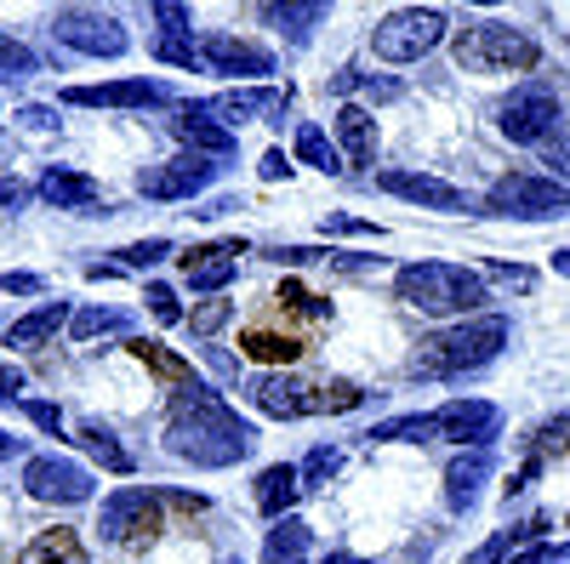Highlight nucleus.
<instances>
[{
	"label": "nucleus",
	"mask_w": 570,
	"mask_h": 564,
	"mask_svg": "<svg viewBox=\"0 0 570 564\" xmlns=\"http://www.w3.org/2000/svg\"><path fill=\"white\" fill-rule=\"evenodd\" d=\"M297 496H303V479H297L292 462L263 467V479H257V513H268V520H285V507H292Z\"/></svg>",
	"instance_id": "obj_22"
},
{
	"label": "nucleus",
	"mask_w": 570,
	"mask_h": 564,
	"mask_svg": "<svg viewBox=\"0 0 570 564\" xmlns=\"http://www.w3.org/2000/svg\"><path fill=\"white\" fill-rule=\"evenodd\" d=\"M440 40H445V12H434V7H400V12H389L383 23L371 29V52L383 63H416V58L434 52Z\"/></svg>",
	"instance_id": "obj_6"
},
{
	"label": "nucleus",
	"mask_w": 570,
	"mask_h": 564,
	"mask_svg": "<svg viewBox=\"0 0 570 564\" xmlns=\"http://www.w3.org/2000/svg\"><path fill=\"white\" fill-rule=\"evenodd\" d=\"M23 416L35 422L40 434H63V410H58L52 399H23Z\"/></svg>",
	"instance_id": "obj_39"
},
{
	"label": "nucleus",
	"mask_w": 570,
	"mask_h": 564,
	"mask_svg": "<svg viewBox=\"0 0 570 564\" xmlns=\"http://www.w3.org/2000/svg\"><path fill=\"white\" fill-rule=\"evenodd\" d=\"M23 564H86V547H80V536L75 531H40L35 542H29V553H23Z\"/></svg>",
	"instance_id": "obj_28"
},
{
	"label": "nucleus",
	"mask_w": 570,
	"mask_h": 564,
	"mask_svg": "<svg viewBox=\"0 0 570 564\" xmlns=\"http://www.w3.org/2000/svg\"><path fill=\"white\" fill-rule=\"evenodd\" d=\"M131 268H149V263H160V257H171V240H142V246H126L120 251Z\"/></svg>",
	"instance_id": "obj_43"
},
{
	"label": "nucleus",
	"mask_w": 570,
	"mask_h": 564,
	"mask_svg": "<svg viewBox=\"0 0 570 564\" xmlns=\"http://www.w3.org/2000/svg\"><path fill=\"white\" fill-rule=\"evenodd\" d=\"M303 553H308V525L303 520H274V531H268V542H263V564H303Z\"/></svg>",
	"instance_id": "obj_27"
},
{
	"label": "nucleus",
	"mask_w": 570,
	"mask_h": 564,
	"mask_svg": "<svg viewBox=\"0 0 570 564\" xmlns=\"http://www.w3.org/2000/svg\"><path fill=\"white\" fill-rule=\"evenodd\" d=\"M263 18H268V23H279L292 40H308V29H314V23H325V7H263Z\"/></svg>",
	"instance_id": "obj_32"
},
{
	"label": "nucleus",
	"mask_w": 570,
	"mask_h": 564,
	"mask_svg": "<svg viewBox=\"0 0 570 564\" xmlns=\"http://www.w3.org/2000/svg\"><path fill=\"white\" fill-rule=\"evenodd\" d=\"M171 131H177L195 155H206V160H228V155H234V131H228L223 120H212L206 103H183L177 120H171Z\"/></svg>",
	"instance_id": "obj_18"
},
{
	"label": "nucleus",
	"mask_w": 570,
	"mask_h": 564,
	"mask_svg": "<svg viewBox=\"0 0 570 564\" xmlns=\"http://www.w3.org/2000/svg\"><path fill=\"white\" fill-rule=\"evenodd\" d=\"M257 428L240 422L228 399H217L212 388H188L171 405V428H166V451L195 462V467H234L240 456H252Z\"/></svg>",
	"instance_id": "obj_1"
},
{
	"label": "nucleus",
	"mask_w": 570,
	"mask_h": 564,
	"mask_svg": "<svg viewBox=\"0 0 570 564\" xmlns=\"http://www.w3.org/2000/svg\"><path fill=\"white\" fill-rule=\"evenodd\" d=\"M257 410L263 416H343V410H360L365 405V388L360 383H303V376H263V383L252 388Z\"/></svg>",
	"instance_id": "obj_4"
},
{
	"label": "nucleus",
	"mask_w": 570,
	"mask_h": 564,
	"mask_svg": "<svg viewBox=\"0 0 570 564\" xmlns=\"http://www.w3.org/2000/svg\"><path fill=\"white\" fill-rule=\"evenodd\" d=\"M491 217H519V222H542V217H564L570 211V188L553 177H531V171H513L502 177L491 195H485Z\"/></svg>",
	"instance_id": "obj_7"
},
{
	"label": "nucleus",
	"mask_w": 570,
	"mask_h": 564,
	"mask_svg": "<svg viewBox=\"0 0 570 564\" xmlns=\"http://www.w3.org/2000/svg\"><path fill=\"white\" fill-rule=\"evenodd\" d=\"M200 63H206L212 75H246V80L274 75V58L263 52V46H252V40H234V34H223V29L200 40Z\"/></svg>",
	"instance_id": "obj_16"
},
{
	"label": "nucleus",
	"mask_w": 570,
	"mask_h": 564,
	"mask_svg": "<svg viewBox=\"0 0 570 564\" xmlns=\"http://www.w3.org/2000/svg\"><path fill=\"white\" fill-rule=\"evenodd\" d=\"M376 188L394 200H411V206H428V211H468V195L440 177H428V171H383L376 177Z\"/></svg>",
	"instance_id": "obj_15"
},
{
	"label": "nucleus",
	"mask_w": 570,
	"mask_h": 564,
	"mask_svg": "<svg viewBox=\"0 0 570 564\" xmlns=\"http://www.w3.org/2000/svg\"><path fill=\"white\" fill-rule=\"evenodd\" d=\"M297 160L303 166H320V171H343L337 166V149H331V137L320 126H297Z\"/></svg>",
	"instance_id": "obj_31"
},
{
	"label": "nucleus",
	"mask_w": 570,
	"mask_h": 564,
	"mask_svg": "<svg viewBox=\"0 0 570 564\" xmlns=\"http://www.w3.org/2000/svg\"><path fill=\"white\" fill-rule=\"evenodd\" d=\"M279 303L292 308V314H314V319H325V303H320V297H308L303 286H285V291H279Z\"/></svg>",
	"instance_id": "obj_45"
},
{
	"label": "nucleus",
	"mask_w": 570,
	"mask_h": 564,
	"mask_svg": "<svg viewBox=\"0 0 570 564\" xmlns=\"http://www.w3.org/2000/svg\"><path fill=\"white\" fill-rule=\"evenodd\" d=\"M240 257H246V246L240 240H223V246H195V251H183L177 263H183V279L195 291H223L234 274H240Z\"/></svg>",
	"instance_id": "obj_17"
},
{
	"label": "nucleus",
	"mask_w": 570,
	"mask_h": 564,
	"mask_svg": "<svg viewBox=\"0 0 570 564\" xmlns=\"http://www.w3.org/2000/svg\"><path fill=\"white\" fill-rule=\"evenodd\" d=\"M23 75H35V52L0 34V80H23Z\"/></svg>",
	"instance_id": "obj_37"
},
{
	"label": "nucleus",
	"mask_w": 570,
	"mask_h": 564,
	"mask_svg": "<svg viewBox=\"0 0 570 564\" xmlns=\"http://www.w3.org/2000/svg\"><path fill=\"white\" fill-rule=\"evenodd\" d=\"M80 445H86L91 456H98V462L109 467V474H131V451H120V445H115V434L104 428V422H80Z\"/></svg>",
	"instance_id": "obj_29"
},
{
	"label": "nucleus",
	"mask_w": 570,
	"mask_h": 564,
	"mask_svg": "<svg viewBox=\"0 0 570 564\" xmlns=\"http://www.w3.org/2000/svg\"><path fill=\"white\" fill-rule=\"evenodd\" d=\"M63 319H69V308H63V303H40L35 314H23L18 325H7V348L29 354V348H40V343H52Z\"/></svg>",
	"instance_id": "obj_23"
},
{
	"label": "nucleus",
	"mask_w": 570,
	"mask_h": 564,
	"mask_svg": "<svg viewBox=\"0 0 570 564\" xmlns=\"http://www.w3.org/2000/svg\"><path fill=\"white\" fill-rule=\"evenodd\" d=\"M23 491L35 502H91V474L69 456H29Z\"/></svg>",
	"instance_id": "obj_13"
},
{
	"label": "nucleus",
	"mask_w": 570,
	"mask_h": 564,
	"mask_svg": "<svg viewBox=\"0 0 570 564\" xmlns=\"http://www.w3.org/2000/svg\"><path fill=\"white\" fill-rule=\"evenodd\" d=\"M553 126H559V98L548 86H519L497 109V131L513 137V144H548Z\"/></svg>",
	"instance_id": "obj_9"
},
{
	"label": "nucleus",
	"mask_w": 570,
	"mask_h": 564,
	"mask_svg": "<svg viewBox=\"0 0 570 564\" xmlns=\"http://www.w3.org/2000/svg\"><path fill=\"white\" fill-rule=\"evenodd\" d=\"M548 451H570V416H553L537 428V456H548Z\"/></svg>",
	"instance_id": "obj_40"
},
{
	"label": "nucleus",
	"mask_w": 570,
	"mask_h": 564,
	"mask_svg": "<svg viewBox=\"0 0 570 564\" xmlns=\"http://www.w3.org/2000/svg\"><path fill=\"white\" fill-rule=\"evenodd\" d=\"M18 120H23V126H35V131H46V126H58V120H52V109H23Z\"/></svg>",
	"instance_id": "obj_52"
},
{
	"label": "nucleus",
	"mask_w": 570,
	"mask_h": 564,
	"mask_svg": "<svg viewBox=\"0 0 570 564\" xmlns=\"http://www.w3.org/2000/svg\"><path fill=\"white\" fill-rule=\"evenodd\" d=\"M160 496H149V491H137V485H126V491H115L109 502H104V536L109 542H120V547H149L155 536H160Z\"/></svg>",
	"instance_id": "obj_8"
},
{
	"label": "nucleus",
	"mask_w": 570,
	"mask_h": 564,
	"mask_svg": "<svg viewBox=\"0 0 570 564\" xmlns=\"http://www.w3.org/2000/svg\"><path fill=\"white\" fill-rule=\"evenodd\" d=\"M502 564H564V553L559 547H542V542H531L519 558H502Z\"/></svg>",
	"instance_id": "obj_48"
},
{
	"label": "nucleus",
	"mask_w": 570,
	"mask_h": 564,
	"mask_svg": "<svg viewBox=\"0 0 570 564\" xmlns=\"http://www.w3.org/2000/svg\"><path fill=\"white\" fill-rule=\"evenodd\" d=\"M365 439H371V445H376V439H416V445H422V439H434V422H428V416H394V422H376Z\"/></svg>",
	"instance_id": "obj_35"
},
{
	"label": "nucleus",
	"mask_w": 570,
	"mask_h": 564,
	"mask_svg": "<svg viewBox=\"0 0 570 564\" xmlns=\"http://www.w3.org/2000/svg\"><path fill=\"white\" fill-rule=\"evenodd\" d=\"M0 291H18V297H35V291H40V274H12V268H7V274H0Z\"/></svg>",
	"instance_id": "obj_49"
},
{
	"label": "nucleus",
	"mask_w": 570,
	"mask_h": 564,
	"mask_svg": "<svg viewBox=\"0 0 570 564\" xmlns=\"http://www.w3.org/2000/svg\"><path fill=\"white\" fill-rule=\"evenodd\" d=\"M394 297L416 314H473L485 303V279L456 263H411L394 274Z\"/></svg>",
	"instance_id": "obj_3"
},
{
	"label": "nucleus",
	"mask_w": 570,
	"mask_h": 564,
	"mask_svg": "<svg viewBox=\"0 0 570 564\" xmlns=\"http://www.w3.org/2000/svg\"><path fill=\"white\" fill-rule=\"evenodd\" d=\"M513 337V325L502 314H485V319H462L451 325V332H434V337H422L416 348V370L422 376H462V370H480L491 365Z\"/></svg>",
	"instance_id": "obj_2"
},
{
	"label": "nucleus",
	"mask_w": 570,
	"mask_h": 564,
	"mask_svg": "<svg viewBox=\"0 0 570 564\" xmlns=\"http://www.w3.org/2000/svg\"><path fill=\"white\" fill-rule=\"evenodd\" d=\"M337 467H343V451L337 445H314L308 462L297 467V479H303V491H314V485H325L331 474H337Z\"/></svg>",
	"instance_id": "obj_34"
},
{
	"label": "nucleus",
	"mask_w": 570,
	"mask_h": 564,
	"mask_svg": "<svg viewBox=\"0 0 570 564\" xmlns=\"http://www.w3.org/2000/svg\"><path fill=\"white\" fill-rule=\"evenodd\" d=\"M456 63L473 75H531L542 63V46L525 29L508 23H473L456 34Z\"/></svg>",
	"instance_id": "obj_5"
},
{
	"label": "nucleus",
	"mask_w": 570,
	"mask_h": 564,
	"mask_svg": "<svg viewBox=\"0 0 570 564\" xmlns=\"http://www.w3.org/2000/svg\"><path fill=\"white\" fill-rule=\"evenodd\" d=\"M155 52H160L166 63H177V69H200V46H188V40H160Z\"/></svg>",
	"instance_id": "obj_42"
},
{
	"label": "nucleus",
	"mask_w": 570,
	"mask_h": 564,
	"mask_svg": "<svg viewBox=\"0 0 570 564\" xmlns=\"http://www.w3.org/2000/svg\"><path fill=\"white\" fill-rule=\"evenodd\" d=\"M485 479H491V451H462L445 467V502H451V513H468L473 502H480Z\"/></svg>",
	"instance_id": "obj_20"
},
{
	"label": "nucleus",
	"mask_w": 570,
	"mask_h": 564,
	"mask_svg": "<svg viewBox=\"0 0 570 564\" xmlns=\"http://www.w3.org/2000/svg\"><path fill=\"white\" fill-rule=\"evenodd\" d=\"M553 268H559V274H570V251H553Z\"/></svg>",
	"instance_id": "obj_55"
},
{
	"label": "nucleus",
	"mask_w": 570,
	"mask_h": 564,
	"mask_svg": "<svg viewBox=\"0 0 570 564\" xmlns=\"http://www.w3.org/2000/svg\"><path fill=\"white\" fill-rule=\"evenodd\" d=\"M337 137H343V149H348V166H371L376 160V120L360 103L337 109Z\"/></svg>",
	"instance_id": "obj_26"
},
{
	"label": "nucleus",
	"mask_w": 570,
	"mask_h": 564,
	"mask_svg": "<svg viewBox=\"0 0 570 564\" xmlns=\"http://www.w3.org/2000/svg\"><path fill=\"white\" fill-rule=\"evenodd\" d=\"M40 200H46V206H58V211H91V206H98V200H104V188H98V182H91L86 171H69V166H52V171H46V177H40Z\"/></svg>",
	"instance_id": "obj_19"
},
{
	"label": "nucleus",
	"mask_w": 570,
	"mask_h": 564,
	"mask_svg": "<svg viewBox=\"0 0 570 564\" xmlns=\"http://www.w3.org/2000/svg\"><path fill=\"white\" fill-rule=\"evenodd\" d=\"M142 365H149L155 376H160V383L166 388H200V376H195V365H188L183 354H171L166 343H149V337H137V343H126Z\"/></svg>",
	"instance_id": "obj_24"
},
{
	"label": "nucleus",
	"mask_w": 570,
	"mask_h": 564,
	"mask_svg": "<svg viewBox=\"0 0 570 564\" xmlns=\"http://www.w3.org/2000/svg\"><path fill=\"white\" fill-rule=\"evenodd\" d=\"M12 451H18V439H12V434H0V462H7Z\"/></svg>",
	"instance_id": "obj_54"
},
{
	"label": "nucleus",
	"mask_w": 570,
	"mask_h": 564,
	"mask_svg": "<svg viewBox=\"0 0 570 564\" xmlns=\"http://www.w3.org/2000/svg\"><path fill=\"white\" fill-rule=\"evenodd\" d=\"M217 160H206V155H177V160H166V166H149L137 177V188L149 200H195V195H206V188L217 182Z\"/></svg>",
	"instance_id": "obj_11"
},
{
	"label": "nucleus",
	"mask_w": 570,
	"mask_h": 564,
	"mask_svg": "<svg viewBox=\"0 0 570 564\" xmlns=\"http://www.w3.org/2000/svg\"><path fill=\"white\" fill-rule=\"evenodd\" d=\"M69 109H155L166 103L160 80H109V86H69L63 91Z\"/></svg>",
	"instance_id": "obj_14"
},
{
	"label": "nucleus",
	"mask_w": 570,
	"mask_h": 564,
	"mask_svg": "<svg viewBox=\"0 0 570 564\" xmlns=\"http://www.w3.org/2000/svg\"><path fill=\"white\" fill-rule=\"evenodd\" d=\"M52 34H58L63 46H75V52H86V58H120V52H126L120 18H109V12H98V7H63V12L52 18Z\"/></svg>",
	"instance_id": "obj_10"
},
{
	"label": "nucleus",
	"mask_w": 570,
	"mask_h": 564,
	"mask_svg": "<svg viewBox=\"0 0 570 564\" xmlns=\"http://www.w3.org/2000/svg\"><path fill=\"white\" fill-rule=\"evenodd\" d=\"M240 354L246 359H257V365H297L303 359V343L292 337V332H268V325H246L240 332Z\"/></svg>",
	"instance_id": "obj_25"
},
{
	"label": "nucleus",
	"mask_w": 570,
	"mask_h": 564,
	"mask_svg": "<svg viewBox=\"0 0 570 564\" xmlns=\"http://www.w3.org/2000/svg\"><path fill=\"white\" fill-rule=\"evenodd\" d=\"M149 308H155V319H160V325H177V319H183V308H177V291H171V286H149Z\"/></svg>",
	"instance_id": "obj_44"
},
{
	"label": "nucleus",
	"mask_w": 570,
	"mask_h": 564,
	"mask_svg": "<svg viewBox=\"0 0 570 564\" xmlns=\"http://www.w3.org/2000/svg\"><path fill=\"white\" fill-rule=\"evenodd\" d=\"M23 195H29L23 182H0V206H23Z\"/></svg>",
	"instance_id": "obj_53"
},
{
	"label": "nucleus",
	"mask_w": 570,
	"mask_h": 564,
	"mask_svg": "<svg viewBox=\"0 0 570 564\" xmlns=\"http://www.w3.org/2000/svg\"><path fill=\"white\" fill-rule=\"evenodd\" d=\"M104 332H126V314H115V308H80L69 319V337L75 343H91V337H104Z\"/></svg>",
	"instance_id": "obj_30"
},
{
	"label": "nucleus",
	"mask_w": 570,
	"mask_h": 564,
	"mask_svg": "<svg viewBox=\"0 0 570 564\" xmlns=\"http://www.w3.org/2000/svg\"><path fill=\"white\" fill-rule=\"evenodd\" d=\"M155 23L166 40H183L188 34V7H177V0H155Z\"/></svg>",
	"instance_id": "obj_38"
},
{
	"label": "nucleus",
	"mask_w": 570,
	"mask_h": 564,
	"mask_svg": "<svg viewBox=\"0 0 570 564\" xmlns=\"http://www.w3.org/2000/svg\"><path fill=\"white\" fill-rule=\"evenodd\" d=\"M428 422H434V439H456V445H473V451H491V439L502 434V410L491 399H451Z\"/></svg>",
	"instance_id": "obj_12"
},
{
	"label": "nucleus",
	"mask_w": 570,
	"mask_h": 564,
	"mask_svg": "<svg viewBox=\"0 0 570 564\" xmlns=\"http://www.w3.org/2000/svg\"><path fill=\"white\" fill-rule=\"evenodd\" d=\"M228 303H206V308H195V319H188V332H195V337H212L217 332V325H228Z\"/></svg>",
	"instance_id": "obj_41"
},
{
	"label": "nucleus",
	"mask_w": 570,
	"mask_h": 564,
	"mask_svg": "<svg viewBox=\"0 0 570 564\" xmlns=\"http://www.w3.org/2000/svg\"><path fill=\"white\" fill-rule=\"evenodd\" d=\"M542 166H553V182H564V188H570V120H559V126H553L548 149H542Z\"/></svg>",
	"instance_id": "obj_36"
},
{
	"label": "nucleus",
	"mask_w": 570,
	"mask_h": 564,
	"mask_svg": "<svg viewBox=\"0 0 570 564\" xmlns=\"http://www.w3.org/2000/svg\"><path fill=\"white\" fill-rule=\"evenodd\" d=\"M292 91H274V86H252V91H223V98L206 103V115H223V120H252V115H279Z\"/></svg>",
	"instance_id": "obj_21"
},
{
	"label": "nucleus",
	"mask_w": 570,
	"mask_h": 564,
	"mask_svg": "<svg viewBox=\"0 0 570 564\" xmlns=\"http://www.w3.org/2000/svg\"><path fill=\"white\" fill-rule=\"evenodd\" d=\"M331 91H360V98H400V80H376V75H360V69H343L331 75Z\"/></svg>",
	"instance_id": "obj_33"
},
{
	"label": "nucleus",
	"mask_w": 570,
	"mask_h": 564,
	"mask_svg": "<svg viewBox=\"0 0 570 564\" xmlns=\"http://www.w3.org/2000/svg\"><path fill=\"white\" fill-rule=\"evenodd\" d=\"M18 394H23V376L18 370H0V405H12Z\"/></svg>",
	"instance_id": "obj_51"
},
{
	"label": "nucleus",
	"mask_w": 570,
	"mask_h": 564,
	"mask_svg": "<svg viewBox=\"0 0 570 564\" xmlns=\"http://www.w3.org/2000/svg\"><path fill=\"white\" fill-rule=\"evenodd\" d=\"M320 228L325 234H376V222H360V217H343V211H331Z\"/></svg>",
	"instance_id": "obj_47"
},
{
	"label": "nucleus",
	"mask_w": 570,
	"mask_h": 564,
	"mask_svg": "<svg viewBox=\"0 0 570 564\" xmlns=\"http://www.w3.org/2000/svg\"><path fill=\"white\" fill-rule=\"evenodd\" d=\"M257 171H263V177H268V182H279V177H292V160H285V149H268V155H263V166H257Z\"/></svg>",
	"instance_id": "obj_50"
},
{
	"label": "nucleus",
	"mask_w": 570,
	"mask_h": 564,
	"mask_svg": "<svg viewBox=\"0 0 570 564\" xmlns=\"http://www.w3.org/2000/svg\"><path fill=\"white\" fill-rule=\"evenodd\" d=\"M491 274L502 279V286H513V291H531V286H537V274H531V268H508V263H491Z\"/></svg>",
	"instance_id": "obj_46"
}]
</instances>
